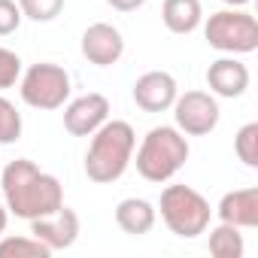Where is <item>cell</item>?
Instances as JSON below:
<instances>
[{
	"label": "cell",
	"mask_w": 258,
	"mask_h": 258,
	"mask_svg": "<svg viewBox=\"0 0 258 258\" xmlns=\"http://www.w3.org/2000/svg\"><path fill=\"white\" fill-rule=\"evenodd\" d=\"M0 188L10 216L34 222L52 216L64 207V188L58 176L40 170L31 158H16L7 167H0Z\"/></svg>",
	"instance_id": "cell-1"
},
{
	"label": "cell",
	"mask_w": 258,
	"mask_h": 258,
	"mask_svg": "<svg viewBox=\"0 0 258 258\" xmlns=\"http://www.w3.org/2000/svg\"><path fill=\"white\" fill-rule=\"evenodd\" d=\"M137 134L134 127L121 118H106L91 134L88 152H85V176L97 185H109L124 176V170L134 161Z\"/></svg>",
	"instance_id": "cell-2"
},
{
	"label": "cell",
	"mask_w": 258,
	"mask_h": 258,
	"mask_svg": "<svg viewBox=\"0 0 258 258\" xmlns=\"http://www.w3.org/2000/svg\"><path fill=\"white\" fill-rule=\"evenodd\" d=\"M188 140L179 127L173 124H158L143 137L140 149H137V173L146 182H167L173 179L185 161H188Z\"/></svg>",
	"instance_id": "cell-3"
},
{
	"label": "cell",
	"mask_w": 258,
	"mask_h": 258,
	"mask_svg": "<svg viewBox=\"0 0 258 258\" xmlns=\"http://www.w3.org/2000/svg\"><path fill=\"white\" fill-rule=\"evenodd\" d=\"M158 210H161L167 231L182 237V240H195V237L207 234L210 219H213L210 201L191 185H167L161 191Z\"/></svg>",
	"instance_id": "cell-4"
},
{
	"label": "cell",
	"mask_w": 258,
	"mask_h": 258,
	"mask_svg": "<svg viewBox=\"0 0 258 258\" xmlns=\"http://www.w3.org/2000/svg\"><path fill=\"white\" fill-rule=\"evenodd\" d=\"M204 37L213 49H219L225 55H249L258 49V22L243 7L219 10L207 19Z\"/></svg>",
	"instance_id": "cell-5"
},
{
	"label": "cell",
	"mask_w": 258,
	"mask_h": 258,
	"mask_svg": "<svg viewBox=\"0 0 258 258\" xmlns=\"http://www.w3.org/2000/svg\"><path fill=\"white\" fill-rule=\"evenodd\" d=\"M22 100L34 109H61L70 100V73L61 64L40 61L22 73Z\"/></svg>",
	"instance_id": "cell-6"
},
{
	"label": "cell",
	"mask_w": 258,
	"mask_h": 258,
	"mask_svg": "<svg viewBox=\"0 0 258 258\" xmlns=\"http://www.w3.org/2000/svg\"><path fill=\"white\" fill-rule=\"evenodd\" d=\"M173 118H176V127L185 134V137H207L216 131V124L222 118V109H219V100L210 94V91H185V94H176L173 100Z\"/></svg>",
	"instance_id": "cell-7"
},
{
	"label": "cell",
	"mask_w": 258,
	"mask_h": 258,
	"mask_svg": "<svg viewBox=\"0 0 258 258\" xmlns=\"http://www.w3.org/2000/svg\"><path fill=\"white\" fill-rule=\"evenodd\" d=\"M79 49H82V58L94 67H112L121 55H124V37L115 25L109 22H94L82 31V40H79Z\"/></svg>",
	"instance_id": "cell-8"
},
{
	"label": "cell",
	"mask_w": 258,
	"mask_h": 258,
	"mask_svg": "<svg viewBox=\"0 0 258 258\" xmlns=\"http://www.w3.org/2000/svg\"><path fill=\"white\" fill-rule=\"evenodd\" d=\"M109 118V100L97 91H88L64 106V127L70 137H91Z\"/></svg>",
	"instance_id": "cell-9"
},
{
	"label": "cell",
	"mask_w": 258,
	"mask_h": 258,
	"mask_svg": "<svg viewBox=\"0 0 258 258\" xmlns=\"http://www.w3.org/2000/svg\"><path fill=\"white\" fill-rule=\"evenodd\" d=\"M176 94H179V85H176V79L167 70H149V73H143L134 82V91H131L134 103L143 112H167L173 106Z\"/></svg>",
	"instance_id": "cell-10"
},
{
	"label": "cell",
	"mask_w": 258,
	"mask_h": 258,
	"mask_svg": "<svg viewBox=\"0 0 258 258\" xmlns=\"http://www.w3.org/2000/svg\"><path fill=\"white\" fill-rule=\"evenodd\" d=\"M31 234H34L40 243H46L52 252L70 249V246L79 240V216H76V210L61 207V210L52 213V216L34 219V222H31Z\"/></svg>",
	"instance_id": "cell-11"
},
{
	"label": "cell",
	"mask_w": 258,
	"mask_h": 258,
	"mask_svg": "<svg viewBox=\"0 0 258 258\" xmlns=\"http://www.w3.org/2000/svg\"><path fill=\"white\" fill-rule=\"evenodd\" d=\"M207 85L216 97H243L249 88V67L237 58H219L207 67Z\"/></svg>",
	"instance_id": "cell-12"
},
{
	"label": "cell",
	"mask_w": 258,
	"mask_h": 258,
	"mask_svg": "<svg viewBox=\"0 0 258 258\" xmlns=\"http://www.w3.org/2000/svg\"><path fill=\"white\" fill-rule=\"evenodd\" d=\"M219 222H228L234 228H258V188L249 185V188H237V191H228L219 207Z\"/></svg>",
	"instance_id": "cell-13"
},
{
	"label": "cell",
	"mask_w": 258,
	"mask_h": 258,
	"mask_svg": "<svg viewBox=\"0 0 258 258\" xmlns=\"http://www.w3.org/2000/svg\"><path fill=\"white\" fill-rule=\"evenodd\" d=\"M155 222H158V210L146 198H124L115 207V225L131 237L149 234L155 228Z\"/></svg>",
	"instance_id": "cell-14"
},
{
	"label": "cell",
	"mask_w": 258,
	"mask_h": 258,
	"mask_svg": "<svg viewBox=\"0 0 258 258\" xmlns=\"http://www.w3.org/2000/svg\"><path fill=\"white\" fill-rule=\"evenodd\" d=\"M161 22L170 34H191L201 28L204 22V10H201V0H164L161 7Z\"/></svg>",
	"instance_id": "cell-15"
},
{
	"label": "cell",
	"mask_w": 258,
	"mask_h": 258,
	"mask_svg": "<svg viewBox=\"0 0 258 258\" xmlns=\"http://www.w3.org/2000/svg\"><path fill=\"white\" fill-rule=\"evenodd\" d=\"M243 234L240 228L228 225V222H219L213 231H210V255L216 258H243Z\"/></svg>",
	"instance_id": "cell-16"
},
{
	"label": "cell",
	"mask_w": 258,
	"mask_h": 258,
	"mask_svg": "<svg viewBox=\"0 0 258 258\" xmlns=\"http://www.w3.org/2000/svg\"><path fill=\"white\" fill-rule=\"evenodd\" d=\"M10 255H16V258H49L52 249L46 243H40L34 234H28V237H4L0 240V258H10Z\"/></svg>",
	"instance_id": "cell-17"
},
{
	"label": "cell",
	"mask_w": 258,
	"mask_h": 258,
	"mask_svg": "<svg viewBox=\"0 0 258 258\" xmlns=\"http://www.w3.org/2000/svg\"><path fill=\"white\" fill-rule=\"evenodd\" d=\"M234 152H237V158L246 167H252V170L258 167V121H249V124H243L240 131H237Z\"/></svg>",
	"instance_id": "cell-18"
},
{
	"label": "cell",
	"mask_w": 258,
	"mask_h": 258,
	"mask_svg": "<svg viewBox=\"0 0 258 258\" xmlns=\"http://www.w3.org/2000/svg\"><path fill=\"white\" fill-rule=\"evenodd\" d=\"M22 137V112L13 100L0 97V146H10Z\"/></svg>",
	"instance_id": "cell-19"
},
{
	"label": "cell",
	"mask_w": 258,
	"mask_h": 258,
	"mask_svg": "<svg viewBox=\"0 0 258 258\" xmlns=\"http://www.w3.org/2000/svg\"><path fill=\"white\" fill-rule=\"evenodd\" d=\"M19 10L31 22H55L64 10V0H19Z\"/></svg>",
	"instance_id": "cell-20"
},
{
	"label": "cell",
	"mask_w": 258,
	"mask_h": 258,
	"mask_svg": "<svg viewBox=\"0 0 258 258\" xmlns=\"http://www.w3.org/2000/svg\"><path fill=\"white\" fill-rule=\"evenodd\" d=\"M19 79H22V58L13 49L0 46V88H13Z\"/></svg>",
	"instance_id": "cell-21"
},
{
	"label": "cell",
	"mask_w": 258,
	"mask_h": 258,
	"mask_svg": "<svg viewBox=\"0 0 258 258\" xmlns=\"http://www.w3.org/2000/svg\"><path fill=\"white\" fill-rule=\"evenodd\" d=\"M22 10L16 0H0V37H10L22 28Z\"/></svg>",
	"instance_id": "cell-22"
},
{
	"label": "cell",
	"mask_w": 258,
	"mask_h": 258,
	"mask_svg": "<svg viewBox=\"0 0 258 258\" xmlns=\"http://www.w3.org/2000/svg\"><path fill=\"white\" fill-rule=\"evenodd\" d=\"M106 4L115 10V13H134V10H140L146 0H106Z\"/></svg>",
	"instance_id": "cell-23"
},
{
	"label": "cell",
	"mask_w": 258,
	"mask_h": 258,
	"mask_svg": "<svg viewBox=\"0 0 258 258\" xmlns=\"http://www.w3.org/2000/svg\"><path fill=\"white\" fill-rule=\"evenodd\" d=\"M7 225H10V210H7V204H0V237H4Z\"/></svg>",
	"instance_id": "cell-24"
},
{
	"label": "cell",
	"mask_w": 258,
	"mask_h": 258,
	"mask_svg": "<svg viewBox=\"0 0 258 258\" xmlns=\"http://www.w3.org/2000/svg\"><path fill=\"white\" fill-rule=\"evenodd\" d=\"M225 4H228V7H246L249 0H225Z\"/></svg>",
	"instance_id": "cell-25"
}]
</instances>
